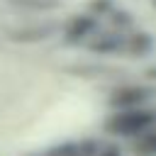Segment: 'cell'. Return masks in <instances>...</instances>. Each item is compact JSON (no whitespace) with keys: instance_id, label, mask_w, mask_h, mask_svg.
Wrapping results in <instances>:
<instances>
[{"instance_id":"5b68a950","label":"cell","mask_w":156,"mask_h":156,"mask_svg":"<svg viewBox=\"0 0 156 156\" xmlns=\"http://www.w3.org/2000/svg\"><path fill=\"white\" fill-rule=\"evenodd\" d=\"M149 49H151V37H149V34L139 32V34L132 37V51H134V54H146Z\"/></svg>"},{"instance_id":"8992f818","label":"cell","mask_w":156,"mask_h":156,"mask_svg":"<svg viewBox=\"0 0 156 156\" xmlns=\"http://www.w3.org/2000/svg\"><path fill=\"white\" fill-rule=\"evenodd\" d=\"M98 156H119V149L117 146H105L102 151H98Z\"/></svg>"},{"instance_id":"6da1fadb","label":"cell","mask_w":156,"mask_h":156,"mask_svg":"<svg viewBox=\"0 0 156 156\" xmlns=\"http://www.w3.org/2000/svg\"><path fill=\"white\" fill-rule=\"evenodd\" d=\"M156 127V112L146 110V107H127V110H117L115 115L107 117L105 122V132L115 134V136H141L144 132Z\"/></svg>"},{"instance_id":"7a4b0ae2","label":"cell","mask_w":156,"mask_h":156,"mask_svg":"<svg viewBox=\"0 0 156 156\" xmlns=\"http://www.w3.org/2000/svg\"><path fill=\"white\" fill-rule=\"evenodd\" d=\"M151 98V90L144 85H124L117 88L110 98V107L115 110H127V107H141L146 100Z\"/></svg>"},{"instance_id":"3957f363","label":"cell","mask_w":156,"mask_h":156,"mask_svg":"<svg viewBox=\"0 0 156 156\" xmlns=\"http://www.w3.org/2000/svg\"><path fill=\"white\" fill-rule=\"evenodd\" d=\"M93 27H95L93 17H73V20H71V27H68V32H66V41H68V44L78 41V39L85 37Z\"/></svg>"},{"instance_id":"277c9868","label":"cell","mask_w":156,"mask_h":156,"mask_svg":"<svg viewBox=\"0 0 156 156\" xmlns=\"http://www.w3.org/2000/svg\"><path fill=\"white\" fill-rule=\"evenodd\" d=\"M134 154H139V156H156V129H149L141 136H136Z\"/></svg>"}]
</instances>
